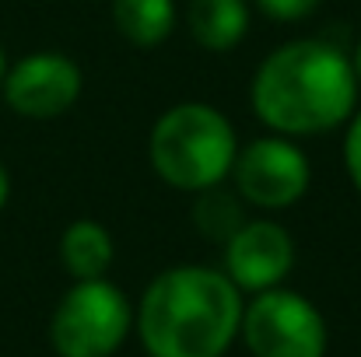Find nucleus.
I'll return each mask as SVG.
<instances>
[{"instance_id": "nucleus-1", "label": "nucleus", "mask_w": 361, "mask_h": 357, "mask_svg": "<svg viewBox=\"0 0 361 357\" xmlns=\"http://www.w3.org/2000/svg\"><path fill=\"white\" fill-rule=\"evenodd\" d=\"M358 92L351 53L305 35L274 46L259 60L249 81V106L267 133L302 140L348 126Z\"/></svg>"}, {"instance_id": "nucleus-2", "label": "nucleus", "mask_w": 361, "mask_h": 357, "mask_svg": "<svg viewBox=\"0 0 361 357\" xmlns=\"http://www.w3.org/2000/svg\"><path fill=\"white\" fill-rule=\"evenodd\" d=\"M245 294L221 266L179 263L154 273L133 308L147 357H225L239 340Z\"/></svg>"}, {"instance_id": "nucleus-3", "label": "nucleus", "mask_w": 361, "mask_h": 357, "mask_svg": "<svg viewBox=\"0 0 361 357\" xmlns=\"http://www.w3.org/2000/svg\"><path fill=\"white\" fill-rule=\"evenodd\" d=\"M235 154L239 133L211 102H176L151 123L147 133L151 172L165 186L190 196L228 182Z\"/></svg>"}, {"instance_id": "nucleus-4", "label": "nucleus", "mask_w": 361, "mask_h": 357, "mask_svg": "<svg viewBox=\"0 0 361 357\" xmlns=\"http://www.w3.org/2000/svg\"><path fill=\"white\" fill-rule=\"evenodd\" d=\"M133 333V305L109 277L74 280L49 315L56 357H113Z\"/></svg>"}, {"instance_id": "nucleus-5", "label": "nucleus", "mask_w": 361, "mask_h": 357, "mask_svg": "<svg viewBox=\"0 0 361 357\" xmlns=\"http://www.w3.org/2000/svg\"><path fill=\"white\" fill-rule=\"evenodd\" d=\"M239 340L252 357H326L330 326L316 301L291 287H274L245 301Z\"/></svg>"}, {"instance_id": "nucleus-6", "label": "nucleus", "mask_w": 361, "mask_h": 357, "mask_svg": "<svg viewBox=\"0 0 361 357\" xmlns=\"http://www.w3.org/2000/svg\"><path fill=\"white\" fill-rule=\"evenodd\" d=\"M228 186L245 207L259 214H281L305 200L312 186V161L298 140L259 133L239 144V154L228 172Z\"/></svg>"}, {"instance_id": "nucleus-7", "label": "nucleus", "mask_w": 361, "mask_h": 357, "mask_svg": "<svg viewBox=\"0 0 361 357\" xmlns=\"http://www.w3.org/2000/svg\"><path fill=\"white\" fill-rule=\"evenodd\" d=\"M85 92V70L60 49H35L18 63H7L0 95L7 109L32 123L67 116Z\"/></svg>"}, {"instance_id": "nucleus-8", "label": "nucleus", "mask_w": 361, "mask_h": 357, "mask_svg": "<svg viewBox=\"0 0 361 357\" xmlns=\"http://www.w3.org/2000/svg\"><path fill=\"white\" fill-rule=\"evenodd\" d=\"M221 249H225L221 252L225 277L249 298L274 291V287H284V280L291 277L295 259H298L291 232L267 214L245 218V225Z\"/></svg>"}, {"instance_id": "nucleus-9", "label": "nucleus", "mask_w": 361, "mask_h": 357, "mask_svg": "<svg viewBox=\"0 0 361 357\" xmlns=\"http://www.w3.org/2000/svg\"><path fill=\"white\" fill-rule=\"evenodd\" d=\"M190 39L207 53H232L249 32V0H190Z\"/></svg>"}, {"instance_id": "nucleus-10", "label": "nucleus", "mask_w": 361, "mask_h": 357, "mask_svg": "<svg viewBox=\"0 0 361 357\" xmlns=\"http://www.w3.org/2000/svg\"><path fill=\"white\" fill-rule=\"evenodd\" d=\"M116 259L113 235L95 218H78L60 235V263L71 273V280H99L109 277V266Z\"/></svg>"}, {"instance_id": "nucleus-11", "label": "nucleus", "mask_w": 361, "mask_h": 357, "mask_svg": "<svg viewBox=\"0 0 361 357\" xmlns=\"http://www.w3.org/2000/svg\"><path fill=\"white\" fill-rule=\"evenodd\" d=\"M109 18L123 42L137 49H154L176 32L179 7L176 0H109Z\"/></svg>"}, {"instance_id": "nucleus-12", "label": "nucleus", "mask_w": 361, "mask_h": 357, "mask_svg": "<svg viewBox=\"0 0 361 357\" xmlns=\"http://www.w3.org/2000/svg\"><path fill=\"white\" fill-rule=\"evenodd\" d=\"M245 211L249 207L242 203L239 193L228 182L211 186L204 193H193V207H190L197 232L207 238V242H214V245H225L245 225V218H249Z\"/></svg>"}, {"instance_id": "nucleus-13", "label": "nucleus", "mask_w": 361, "mask_h": 357, "mask_svg": "<svg viewBox=\"0 0 361 357\" xmlns=\"http://www.w3.org/2000/svg\"><path fill=\"white\" fill-rule=\"evenodd\" d=\"M252 7H256L263 18H270V21L295 25V21L312 18V14L323 7V0H252Z\"/></svg>"}, {"instance_id": "nucleus-14", "label": "nucleus", "mask_w": 361, "mask_h": 357, "mask_svg": "<svg viewBox=\"0 0 361 357\" xmlns=\"http://www.w3.org/2000/svg\"><path fill=\"white\" fill-rule=\"evenodd\" d=\"M341 158H344V172H348L351 186L358 189V196H361V106L355 109V116L348 119V126H344Z\"/></svg>"}, {"instance_id": "nucleus-15", "label": "nucleus", "mask_w": 361, "mask_h": 357, "mask_svg": "<svg viewBox=\"0 0 361 357\" xmlns=\"http://www.w3.org/2000/svg\"><path fill=\"white\" fill-rule=\"evenodd\" d=\"M7 200H11V175H7V168L0 161V211L7 207Z\"/></svg>"}, {"instance_id": "nucleus-16", "label": "nucleus", "mask_w": 361, "mask_h": 357, "mask_svg": "<svg viewBox=\"0 0 361 357\" xmlns=\"http://www.w3.org/2000/svg\"><path fill=\"white\" fill-rule=\"evenodd\" d=\"M351 63H355V77H358V88H361V39L355 46V53H351Z\"/></svg>"}, {"instance_id": "nucleus-17", "label": "nucleus", "mask_w": 361, "mask_h": 357, "mask_svg": "<svg viewBox=\"0 0 361 357\" xmlns=\"http://www.w3.org/2000/svg\"><path fill=\"white\" fill-rule=\"evenodd\" d=\"M4 74H7V53H4V46H0V84H4Z\"/></svg>"}]
</instances>
